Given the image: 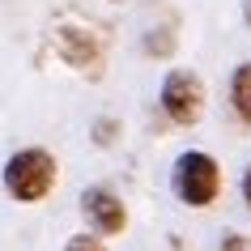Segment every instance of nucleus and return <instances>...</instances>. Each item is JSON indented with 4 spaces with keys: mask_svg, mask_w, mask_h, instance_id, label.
<instances>
[{
    "mask_svg": "<svg viewBox=\"0 0 251 251\" xmlns=\"http://www.w3.org/2000/svg\"><path fill=\"white\" fill-rule=\"evenodd\" d=\"M171 187H175V196H179V204H187V209H209L213 200L222 196V166L204 149H187L171 166Z\"/></svg>",
    "mask_w": 251,
    "mask_h": 251,
    "instance_id": "f257e3e1",
    "label": "nucleus"
},
{
    "mask_svg": "<svg viewBox=\"0 0 251 251\" xmlns=\"http://www.w3.org/2000/svg\"><path fill=\"white\" fill-rule=\"evenodd\" d=\"M55 158L47 153L43 145H30V149H17L13 158L4 162V192L22 204H39V200L51 196L55 187Z\"/></svg>",
    "mask_w": 251,
    "mask_h": 251,
    "instance_id": "f03ea898",
    "label": "nucleus"
},
{
    "mask_svg": "<svg viewBox=\"0 0 251 251\" xmlns=\"http://www.w3.org/2000/svg\"><path fill=\"white\" fill-rule=\"evenodd\" d=\"M158 102H162V111H166L171 124L192 128V124H200V115H204L209 94H204V81H200L192 68H171V73L162 77Z\"/></svg>",
    "mask_w": 251,
    "mask_h": 251,
    "instance_id": "7ed1b4c3",
    "label": "nucleus"
},
{
    "mask_svg": "<svg viewBox=\"0 0 251 251\" xmlns=\"http://www.w3.org/2000/svg\"><path fill=\"white\" fill-rule=\"evenodd\" d=\"M81 217L90 222V230L98 238H115V234L128 230V204L102 183H94V187L81 192Z\"/></svg>",
    "mask_w": 251,
    "mask_h": 251,
    "instance_id": "20e7f679",
    "label": "nucleus"
},
{
    "mask_svg": "<svg viewBox=\"0 0 251 251\" xmlns=\"http://www.w3.org/2000/svg\"><path fill=\"white\" fill-rule=\"evenodd\" d=\"M55 51L68 68H81V73H98V64H102V43L85 26H60L55 30Z\"/></svg>",
    "mask_w": 251,
    "mask_h": 251,
    "instance_id": "39448f33",
    "label": "nucleus"
},
{
    "mask_svg": "<svg viewBox=\"0 0 251 251\" xmlns=\"http://www.w3.org/2000/svg\"><path fill=\"white\" fill-rule=\"evenodd\" d=\"M230 111L238 115V124L251 128V60H243L230 73Z\"/></svg>",
    "mask_w": 251,
    "mask_h": 251,
    "instance_id": "423d86ee",
    "label": "nucleus"
},
{
    "mask_svg": "<svg viewBox=\"0 0 251 251\" xmlns=\"http://www.w3.org/2000/svg\"><path fill=\"white\" fill-rule=\"evenodd\" d=\"M145 51H149V55H171V51H175V34H171V30H149Z\"/></svg>",
    "mask_w": 251,
    "mask_h": 251,
    "instance_id": "0eeeda50",
    "label": "nucleus"
},
{
    "mask_svg": "<svg viewBox=\"0 0 251 251\" xmlns=\"http://www.w3.org/2000/svg\"><path fill=\"white\" fill-rule=\"evenodd\" d=\"M64 251H106V243L94 234V230H85V234H73V238H68Z\"/></svg>",
    "mask_w": 251,
    "mask_h": 251,
    "instance_id": "6e6552de",
    "label": "nucleus"
},
{
    "mask_svg": "<svg viewBox=\"0 0 251 251\" xmlns=\"http://www.w3.org/2000/svg\"><path fill=\"white\" fill-rule=\"evenodd\" d=\"M115 132H119L115 119H98L94 124V145H115Z\"/></svg>",
    "mask_w": 251,
    "mask_h": 251,
    "instance_id": "1a4fd4ad",
    "label": "nucleus"
},
{
    "mask_svg": "<svg viewBox=\"0 0 251 251\" xmlns=\"http://www.w3.org/2000/svg\"><path fill=\"white\" fill-rule=\"evenodd\" d=\"M217 251H251V238L238 234V230H230V234L222 238V247H217Z\"/></svg>",
    "mask_w": 251,
    "mask_h": 251,
    "instance_id": "9d476101",
    "label": "nucleus"
},
{
    "mask_svg": "<svg viewBox=\"0 0 251 251\" xmlns=\"http://www.w3.org/2000/svg\"><path fill=\"white\" fill-rule=\"evenodd\" d=\"M238 187H243V204H247V213H251V166L243 171V183Z\"/></svg>",
    "mask_w": 251,
    "mask_h": 251,
    "instance_id": "9b49d317",
    "label": "nucleus"
},
{
    "mask_svg": "<svg viewBox=\"0 0 251 251\" xmlns=\"http://www.w3.org/2000/svg\"><path fill=\"white\" fill-rule=\"evenodd\" d=\"M243 22H247V30H251V0H243Z\"/></svg>",
    "mask_w": 251,
    "mask_h": 251,
    "instance_id": "f8f14e48",
    "label": "nucleus"
}]
</instances>
